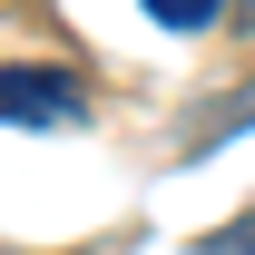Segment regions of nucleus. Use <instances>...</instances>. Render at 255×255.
<instances>
[{"label": "nucleus", "mask_w": 255, "mask_h": 255, "mask_svg": "<svg viewBox=\"0 0 255 255\" xmlns=\"http://www.w3.org/2000/svg\"><path fill=\"white\" fill-rule=\"evenodd\" d=\"M89 118V89L79 69H0V128H79Z\"/></svg>", "instance_id": "1"}, {"label": "nucleus", "mask_w": 255, "mask_h": 255, "mask_svg": "<svg viewBox=\"0 0 255 255\" xmlns=\"http://www.w3.org/2000/svg\"><path fill=\"white\" fill-rule=\"evenodd\" d=\"M137 10H147L157 30H177V39H196V30H216V20H226V10H236V0H137Z\"/></svg>", "instance_id": "2"}, {"label": "nucleus", "mask_w": 255, "mask_h": 255, "mask_svg": "<svg viewBox=\"0 0 255 255\" xmlns=\"http://www.w3.org/2000/svg\"><path fill=\"white\" fill-rule=\"evenodd\" d=\"M196 255H255V206H246V216H226V226H206Z\"/></svg>", "instance_id": "3"}, {"label": "nucleus", "mask_w": 255, "mask_h": 255, "mask_svg": "<svg viewBox=\"0 0 255 255\" xmlns=\"http://www.w3.org/2000/svg\"><path fill=\"white\" fill-rule=\"evenodd\" d=\"M236 20H246V30H255V0H236Z\"/></svg>", "instance_id": "4"}]
</instances>
